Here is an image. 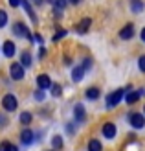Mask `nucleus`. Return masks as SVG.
Masks as SVG:
<instances>
[{
    "instance_id": "nucleus-31",
    "label": "nucleus",
    "mask_w": 145,
    "mask_h": 151,
    "mask_svg": "<svg viewBox=\"0 0 145 151\" xmlns=\"http://www.w3.org/2000/svg\"><path fill=\"white\" fill-rule=\"evenodd\" d=\"M20 4H22V0H9V6L11 7H19Z\"/></svg>"
},
{
    "instance_id": "nucleus-12",
    "label": "nucleus",
    "mask_w": 145,
    "mask_h": 151,
    "mask_svg": "<svg viewBox=\"0 0 145 151\" xmlns=\"http://www.w3.org/2000/svg\"><path fill=\"white\" fill-rule=\"evenodd\" d=\"M20 142L24 146H31L33 142H35V133L31 129H24V131L20 133Z\"/></svg>"
},
{
    "instance_id": "nucleus-29",
    "label": "nucleus",
    "mask_w": 145,
    "mask_h": 151,
    "mask_svg": "<svg viewBox=\"0 0 145 151\" xmlns=\"http://www.w3.org/2000/svg\"><path fill=\"white\" fill-rule=\"evenodd\" d=\"M83 68H85V70H88V68H92V61H90V59L86 57V59H83Z\"/></svg>"
},
{
    "instance_id": "nucleus-11",
    "label": "nucleus",
    "mask_w": 145,
    "mask_h": 151,
    "mask_svg": "<svg viewBox=\"0 0 145 151\" xmlns=\"http://www.w3.org/2000/svg\"><path fill=\"white\" fill-rule=\"evenodd\" d=\"M15 52H17L15 42H13V41H4V44H2V54H4L7 59H11V57L15 55Z\"/></svg>"
},
{
    "instance_id": "nucleus-33",
    "label": "nucleus",
    "mask_w": 145,
    "mask_h": 151,
    "mask_svg": "<svg viewBox=\"0 0 145 151\" xmlns=\"http://www.w3.org/2000/svg\"><path fill=\"white\" fill-rule=\"evenodd\" d=\"M35 41H37V42H39V44H41V46H42V44H44V39H42V35H39V33H37V35H35Z\"/></svg>"
},
{
    "instance_id": "nucleus-22",
    "label": "nucleus",
    "mask_w": 145,
    "mask_h": 151,
    "mask_svg": "<svg viewBox=\"0 0 145 151\" xmlns=\"http://www.w3.org/2000/svg\"><path fill=\"white\" fill-rule=\"evenodd\" d=\"M50 90H51V96H53V98H59L61 92H63V88H61L59 83H53V85L50 87Z\"/></svg>"
},
{
    "instance_id": "nucleus-3",
    "label": "nucleus",
    "mask_w": 145,
    "mask_h": 151,
    "mask_svg": "<svg viewBox=\"0 0 145 151\" xmlns=\"http://www.w3.org/2000/svg\"><path fill=\"white\" fill-rule=\"evenodd\" d=\"M2 107H4L7 112L17 111V107H19V100H17V96H15V94H6V96L2 98Z\"/></svg>"
},
{
    "instance_id": "nucleus-21",
    "label": "nucleus",
    "mask_w": 145,
    "mask_h": 151,
    "mask_svg": "<svg viewBox=\"0 0 145 151\" xmlns=\"http://www.w3.org/2000/svg\"><path fill=\"white\" fill-rule=\"evenodd\" d=\"M143 7H145V4L141 2V0H131V9L134 13H141Z\"/></svg>"
},
{
    "instance_id": "nucleus-32",
    "label": "nucleus",
    "mask_w": 145,
    "mask_h": 151,
    "mask_svg": "<svg viewBox=\"0 0 145 151\" xmlns=\"http://www.w3.org/2000/svg\"><path fill=\"white\" fill-rule=\"evenodd\" d=\"M48 52H46V46H41V50H39V57L41 59H44V55H46Z\"/></svg>"
},
{
    "instance_id": "nucleus-34",
    "label": "nucleus",
    "mask_w": 145,
    "mask_h": 151,
    "mask_svg": "<svg viewBox=\"0 0 145 151\" xmlns=\"http://www.w3.org/2000/svg\"><path fill=\"white\" fill-rule=\"evenodd\" d=\"M140 37H141V41L145 42V28H143V29H141V32H140Z\"/></svg>"
},
{
    "instance_id": "nucleus-35",
    "label": "nucleus",
    "mask_w": 145,
    "mask_h": 151,
    "mask_svg": "<svg viewBox=\"0 0 145 151\" xmlns=\"http://www.w3.org/2000/svg\"><path fill=\"white\" fill-rule=\"evenodd\" d=\"M68 2H70V4H79L81 0H68Z\"/></svg>"
},
{
    "instance_id": "nucleus-1",
    "label": "nucleus",
    "mask_w": 145,
    "mask_h": 151,
    "mask_svg": "<svg viewBox=\"0 0 145 151\" xmlns=\"http://www.w3.org/2000/svg\"><path fill=\"white\" fill-rule=\"evenodd\" d=\"M125 94H127V90H125V88H118V90H114V92H110L109 96L105 98L106 107L112 109V107H116V105H119L121 100H125Z\"/></svg>"
},
{
    "instance_id": "nucleus-4",
    "label": "nucleus",
    "mask_w": 145,
    "mask_h": 151,
    "mask_svg": "<svg viewBox=\"0 0 145 151\" xmlns=\"http://www.w3.org/2000/svg\"><path fill=\"white\" fill-rule=\"evenodd\" d=\"M129 124H131L134 129H143L145 127V116L140 112H131L129 114Z\"/></svg>"
},
{
    "instance_id": "nucleus-38",
    "label": "nucleus",
    "mask_w": 145,
    "mask_h": 151,
    "mask_svg": "<svg viewBox=\"0 0 145 151\" xmlns=\"http://www.w3.org/2000/svg\"><path fill=\"white\" fill-rule=\"evenodd\" d=\"M0 50H2V44H0Z\"/></svg>"
},
{
    "instance_id": "nucleus-16",
    "label": "nucleus",
    "mask_w": 145,
    "mask_h": 151,
    "mask_svg": "<svg viewBox=\"0 0 145 151\" xmlns=\"http://www.w3.org/2000/svg\"><path fill=\"white\" fill-rule=\"evenodd\" d=\"M20 6L26 9V13L29 15V19H31L33 24H37V15H35V9L31 7V4H29V0H22V4H20Z\"/></svg>"
},
{
    "instance_id": "nucleus-39",
    "label": "nucleus",
    "mask_w": 145,
    "mask_h": 151,
    "mask_svg": "<svg viewBox=\"0 0 145 151\" xmlns=\"http://www.w3.org/2000/svg\"><path fill=\"white\" fill-rule=\"evenodd\" d=\"M0 122H2V118H0Z\"/></svg>"
},
{
    "instance_id": "nucleus-26",
    "label": "nucleus",
    "mask_w": 145,
    "mask_h": 151,
    "mask_svg": "<svg viewBox=\"0 0 145 151\" xmlns=\"http://www.w3.org/2000/svg\"><path fill=\"white\" fill-rule=\"evenodd\" d=\"M63 37H66V29H63V28H61V29H57V33L55 35H53V41H59V39H63Z\"/></svg>"
},
{
    "instance_id": "nucleus-24",
    "label": "nucleus",
    "mask_w": 145,
    "mask_h": 151,
    "mask_svg": "<svg viewBox=\"0 0 145 151\" xmlns=\"http://www.w3.org/2000/svg\"><path fill=\"white\" fill-rule=\"evenodd\" d=\"M7 20H9V17H7V13L4 9H0V28H6Z\"/></svg>"
},
{
    "instance_id": "nucleus-8",
    "label": "nucleus",
    "mask_w": 145,
    "mask_h": 151,
    "mask_svg": "<svg viewBox=\"0 0 145 151\" xmlns=\"http://www.w3.org/2000/svg\"><path fill=\"white\" fill-rule=\"evenodd\" d=\"M53 85L51 83V78L48 74H39L37 76V87L42 88V90H50V87Z\"/></svg>"
},
{
    "instance_id": "nucleus-2",
    "label": "nucleus",
    "mask_w": 145,
    "mask_h": 151,
    "mask_svg": "<svg viewBox=\"0 0 145 151\" xmlns=\"http://www.w3.org/2000/svg\"><path fill=\"white\" fill-rule=\"evenodd\" d=\"M13 33L17 37H22V39H28V41H35V35H31V32H29V28L24 24V22H15L13 24Z\"/></svg>"
},
{
    "instance_id": "nucleus-9",
    "label": "nucleus",
    "mask_w": 145,
    "mask_h": 151,
    "mask_svg": "<svg viewBox=\"0 0 145 151\" xmlns=\"http://www.w3.org/2000/svg\"><path fill=\"white\" fill-rule=\"evenodd\" d=\"M90 24H92V19H90V17H83L79 22H77V24H75V32H77V33H86L88 32V29H90Z\"/></svg>"
},
{
    "instance_id": "nucleus-36",
    "label": "nucleus",
    "mask_w": 145,
    "mask_h": 151,
    "mask_svg": "<svg viewBox=\"0 0 145 151\" xmlns=\"http://www.w3.org/2000/svg\"><path fill=\"white\" fill-rule=\"evenodd\" d=\"M9 151H19V149H17V146H11V147H9Z\"/></svg>"
},
{
    "instance_id": "nucleus-28",
    "label": "nucleus",
    "mask_w": 145,
    "mask_h": 151,
    "mask_svg": "<svg viewBox=\"0 0 145 151\" xmlns=\"http://www.w3.org/2000/svg\"><path fill=\"white\" fill-rule=\"evenodd\" d=\"M138 66H140V70L145 74V55H141V57L138 59Z\"/></svg>"
},
{
    "instance_id": "nucleus-27",
    "label": "nucleus",
    "mask_w": 145,
    "mask_h": 151,
    "mask_svg": "<svg viewBox=\"0 0 145 151\" xmlns=\"http://www.w3.org/2000/svg\"><path fill=\"white\" fill-rule=\"evenodd\" d=\"M13 144L11 142H7V140H2L0 142V151H9V147H11Z\"/></svg>"
},
{
    "instance_id": "nucleus-17",
    "label": "nucleus",
    "mask_w": 145,
    "mask_h": 151,
    "mask_svg": "<svg viewBox=\"0 0 145 151\" xmlns=\"http://www.w3.org/2000/svg\"><path fill=\"white\" fill-rule=\"evenodd\" d=\"M85 96L88 98V100L96 101V100H99V96H101V90H99L97 87H88V88H86V92H85Z\"/></svg>"
},
{
    "instance_id": "nucleus-10",
    "label": "nucleus",
    "mask_w": 145,
    "mask_h": 151,
    "mask_svg": "<svg viewBox=\"0 0 145 151\" xmlns=\"http://www.w3.org/2000/svg\"><path fill=\"white\" fill-rule=\"evenodd\" d=\"M101 133H103V137H105V138L112 140L114 137H116V125H114L112 122H105L103 127H101Z\"/></svg>"
},
{
    "instance_id": "nucleus-13",
    "label": "nucleus",
    "mask_w": 145,
    "mask_h": 151,
    "mask_svg": "<svg viewBox=\"0 0 145 151\" xmlns=\"http://www.w3.org/2000/svg\"><path fill=\"white\" fill-rule=\"evenodd\" d=\"M85 68H83V65H77V66H74V70H72V79L75 81V83H79V81H83V78H85Z\"/></svg>"
},
{
    "instance_id": "nucleus-7",
    "label": "nucleus",
    "mask_w": 145,
    "mask_h": 151,
    "mask_svg": "<svg viewBox=\"0 0 145 151\" xmlns=\"http://www.w3.org/2000/svg\"><path fill=\"white\" fill-rule=\"evenodd\" d=\"M74 120L79 122V124H83L86 120V109H85L83 103H75V107H74Z\"/></svg>"
},
{
    "instance_id": "nucleus-19",
    "label": "nucleus",
    "mask_w": 145,
    "mask_h": 151,
    "mask_svg": "<svg viewBox=\"0 0 145 151\" xmlns=\"http://www.w3.org/2000/svg\"><path fill=\"white\" fill-rule=\"evenodd\" d=\"M103 146H101V140L97 138H90L88 140V151H101Z\"/></svg>"
},
{
    "instance_id": "nucleus-15",
    "label": "nucleus",
    "mask_w": 145,
    "mask_h": 151,
    "mask_svg": "<svg viewBox=\"0 0 145 151\" xmlns=\"http://www.w3.org/2000/svg\"><path fill=\"white\" fill-rule=\"evenodd\" d=\"M140 90H127V94H125V101L129 103V105H134L136 101L140 100Z\"/></svg>"
},
{
    "instance_id": "nucleus-23",
    "label": "nucleus",
    "mask_w": 145,
    "mask_h": 151,
    "mask_svg": "<svg viewBox=\"0 0 145 151\" xmlns=\"http://www.w3.org/2000/svg\"><path fill=\"white\" fill-rule=\"evenodd\" d=\"M33 98H35L37 101H42L44 98H46V90H42V88H37V90H35V94H33Z\"/></svg>"
},
{
    "instance_id": "nucleus-25",
    "label": "nucleus",
    "mask_w": 145,
    "mask_h": 151,
    "mask_svg": "<svg viewBox=\"0 0 145 151\" xmlns=\"http://www.w3.org/2000/svg\"><path fill=\"white\" fill-rule=\"evenodd\" d=\"M66 2H68V0H53V7H57V9H64Z\"/></svg>"
},
{
    "instance_id": "nucleus-5",
    "label": "nucleus",
    "mask_w": 145,
    "mask_h": 151,
    "mask_svg": "<svg viewBox=\"0 0 145 151\" xmlns=\"http://www.w3.org/2000/svg\"><path fill=\"white\" fill-rule=\"evenodd\" d=\"M9 76H11V79H15V81L24 79V66H22L20 63H11V66H9Z\"/></svg>"
},
{
    "instance_id": "nucleus-14",
    "label": "nucleus",
    "mask_w": 145,
    "mask_h": 151,
    "mask_svg": "<svg viewBox=\"0 0 145 151\" xmlns=\"http://www.w3.org/2000/svg\"><path fill=\"white\" fill-rule=\"evenodd\" d=\"M20 65L24 66V68H29V66L33 65V57H31V52H28V50H24L20 54Z\"/></svg>"
},
{
    "instance_id": "nucleus-20",
    "label": "nucleus",
    "mask_w": 145,
    "mask_h": 151,
    "mask_svg": "<svg viewBox=\"0 0 145 151\" xmlns=\"http://www.w3.org/2000/svg\"><path fill=\"white\" fill-rule=\"evenodd\" d=\"M19 120H20L22 125H29V124H31V120H33V114L29 111H24V112H20V118Z\"/></svg>"
},
{
    "instance_id": "nucleus-30",
    "label": "nucleus",
    "mask_w": 145,
    "mask_h": 151,
    "mask_svg": "<svg viewBox=\"0 0 145 151\" xmlns=\"http://www.w3.org/2000/svg\"><path fill=\"white\" fill-rule=\"evenodd\" d=\"M53 17H55V19H63V9H57V7H53Z\"/></svg>"
},
{
    "instance_id": "nucleus-18",
    "label": "nucleus",
    "mask_w": 145,
    "mask_h": 151,
    "mask_svg": "<svg viewBox=\"0 0 145 151\" xmlns=\"http://www.w3.org/2000/svg\"><path fill=\"white\" fill-rule=\"evenodd\" d=\"M63 146H64L63 137H61V134H53V138H51V147L57 151V149H63Z\"/></svg>"
},
{
    "instance_id": "nucleus-6",
    "label": "nucleus",
    "mask_w": 145,
    "mask_h": 151,
    "mask_svg": "<svg viewBox=\"0 0 145 151\" xmlns=\"http://www.w3.org/2000/svg\"><path fill=\"white\" fill-rule=\"evenodd\" d=\"M134 32H136V28L132 22H127V24L119 29V39L121 41H131L132 37H134Z\"/></svg>"
},
{
    "instance_id": "nucleus-37",
    "label": "nucleus",
    "mask_w": 145,
    "mask_h": 151,
    "mask_svg": "<svg viewBox=\"0 0 145 151\" xmlns=\"http://www.w3.org/2000/svg\"><path fill=\"white\" fill-rule=\"evenodd\" d=\"M143 114H145V105H143Z\"/></svg>"
}]
</instances>
